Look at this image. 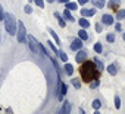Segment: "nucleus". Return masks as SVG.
<instances>
[{
  "label": "nucleus",
  "instance_id": "obj_1",
  "mask_svg": "<svg viewBox=\"0 0 125 114\" xmlns=\"http://www.w3.org/2000/svg\"><path fill=\"white\" fill-rule=\"evenodd\" d=\"M81 76H83V80L84 82H91L96 76H97V71L94 68V62H84L83 67H81Z\"/></svg>",
  "mask_w": 125,
  "mask_h": 114
},
{
  "label": "nucleus",
  "instance_id": "obj_14",
  "mask_svg": "<svg viewBox=\"0 0 125 114\" xmlns=\"http://www.w3.org/2000/svg\"><path fill=\"white\" fill-rule=\"evenodd\" d=\"M65 73H66L68 76H71V74L74 73V67H72L71 64H65Z\"/></svg>",
  "mask_w": 125,
  "mask_h": 114
},
{
  "label": "nucleus",
  "instance_id": "obj_29",
  "mask_svg": "<svg viewBox=\"0 0 125 114\" xmlns=\"http://www.w3.org/2000/svg\"><path fill=\"white\" fill-rule=\"evenodd\" d=\"M113 40H115V34H113V33H110V34H107V42H110V43H112Z\"/></svg>",
  "mask_w": 125,
  "mask_h": 114
},
{
  "label": "nucleus",
  "instance_id": "obj_8",
  "mask_svg": "<svg viewBox=\"0 0 125 114\" xmlns=\"http://www.w3.org/2000/svg\"><path fill=\"white\" fill-rule=\"evenodd\" d=\"M69 111H71V102H69V101H65V102H63V108L60 110V113H62V114H68Z\"/></svg>",
  "mask_w": 125,
  "mask_h": 114
},
{
  "label": "nucleus",
  "instance_id": "obj_37",
  "mask_svg": "<svg viewBox=\"0 0 125 114\" xmlns=\"http://www.w3.org/2000/svg\"><path fill=\"white\" fill-rule=\"evenodd\" d=\"M47 2H49V3H52V2H54V0H47Z\"/></svg>",
  "mask_w": 125,
  "mask_h": 114
},
{
  "label": "nucleus",
  "instance_id": "obj_2",
  "mask_svg": "<svg viewBox=\"0 0 125 114\" xmlns=\"http://www.w3.org/2000/svg\"><path fill=\"white\" fill-rule=\"evenodd\" d=\"M5 27H6V31L9 33V34H16V19H15V16H12V15H5Z\"/></svg>",
  "mask_w": 125,
  "mask_h": 114
},
{
  "label": "nucleus",
  "instance_id": "obj_18",
  "mask_svg": "<svg viewBox=\"0 0 125 114\" xmlns=\"http://www.w3.org/2000/svg\"><path fill=\"white\" fill-rule=\"evenodd\" d=\"M66 9H69V11H75V9H78V5L74 3V2H72V3L68 2V3H66Z\"/></svg>",
  "mask_w": 125,
  "mask_h": 114
},
{
  "label": "nucleus",
  "instance_id": "obj_7",
  "mask_svg": "<svg viewBox=\"0 0 125 114\" xmlns=\"http://www.w3.org/2000/svg\"><path fill=\"white\" fill-rule=\"evenodd\" d=\"M102 22L106 24V25H112V24H113V18H112V15H103V16H102Z\"/></svg>",
  "mask_w": 125,
  "mask_h": 114
},
{
  "label": "nucleus",
  "instance_id": "obj_34",
  "mask_svg": "<svg viewBox=\"0 0 125 114\" xmlns=\"http://www.w3.org/2000/svg\"><path fill=\"white\" fill-rule=\"evenodd\" d=\"M115 28H116V31H119V30H121V24H119V22L115 24Z\"/></svg>",
  "mask_w": 125,
  "mask_h": 114
},
{
  "label": "nucleus",
  "instance_id": "obj_16",
  "mask_svg": "<svg viewBox=\"0 0 125 114\" xmlns=\"http://www.w3.org/2000/svg\"><path fill=\"white\" fill-rule=\"evenodd\" d=\"M54 16H56V19H57V22H59L60 27H65V21L62 19V16L59 15V12H54Z\"/></svg>",
  "mask_w": 125,
  "mask_h": 114
},
{
  "label": "nucleus",
  "instance_id": "obj_13",
  "mask_svg": "<svg viewBox=\"0 0 125 114\" xmlns=\"http://www.w3.org/2000/svg\"><path fill=\"white\" fill-rule=\"evenodd\" d=\"M63 16H65V19H68V21H71V22L74 21V16L71 15V11H69V9H66V11L63 12Z\"/></svg>",
  "mask_w": 125,
  "mask_h": 114
},
{
  "label": "nucleus",
  "instance_id": "obj_25",
  "mask_svg": "<svg viewBox=\"0 0 125 114\" xmlns=\"http://www.w3.org/2000/svg\"><path fill=\"white\" fill-rule=\"evenodd\" d=\"M72 85H74V87H77V89H78V87L81 86V82H80L78 79H72Z\"/></svg>",
  "mask_w": 125,
  "mask_h": 114
},
{
  "label": "nucleus",
  "instance_id": "obj_21",
  "mask_svg": "<svg viewBox=\"0 0 125 114\" xmlns=\"http://www.w3.org/2000/svg\"><path fill=\"white\" fill-rule=\"evenodd\" d=\"M94 50H96L97 53H102V50H103V46H102V43H96V44H94Z\"/></svg>",
  "mask_w": 125,
  "mask_h": 114
},
{
  "label": "nucleus",
  "instance_id": "obj_5",
  "mask_svg": "<svg viewBox=\"0 0 125 114\" xmlns=\"http://www.w3.org/2000/svg\"><path fill=\"white\" fill-rule=\"evenodd\" d=\"M83 47V40L81 39H74L72 43H71V49L72 50H80Z\"/></svg>",
  "mask_w": 125,
  "mask_h": 114
},
{
  "label": "nucleus",
  "instance_id": "obj_38",
  "mask_svg": "<svg viewBox=\"0 0 125 114\" xmlns=\"http://www.w3.org/2000/svg\"><path fill=\"white\" fill-rule=\"evenodd\" d=\"M124 40H125V34H124Z\"/></svg>",
  "mask_w": 125,
  "mask_h": 114
},
{
  "label": "nucleus",
  "instance_id": "obj_31",
  "mask_svg": "<svg viewBox=\"0 0 125 114\" xmlns=\"http://www.w3.org/2000/svg\"><path fill=\"white\" fill-rule=\"evenodd\" d=\"M3 19H5V12H3L2 5H0V21H3Z\"/></svg>",
  "mask_w": 125,
  "mask_h": 114
},
{
  "label": "nucleus",
  "instance_id": "obj_36",
  "mask_svg": "<svg viewBox=\"0 0 125 114\" xmlns=\"http://www.w3.org/2000/svg\"><path fill=\"white\" fill-rule=\"evenodd\" d=\"M69 0H59V3H68Z\"/></svg>",
  "mask_w": 125,
  "mask_h": 114
},
{
  "label": "nucleus",
  "instance_id": "obj_28",
  "mask_svg": "<svg viewBox=\"0 0 125 114\" xmlns=\"http://www.w3.org/2000/svg\"><path fill=\"white\" fill-rule=\"evenodd\" d=\"M34 2H35V5L38 8H44V2H43V0H34Z\"/></svg>",
  "mask_w": 125,
  "mask_h": 114
},
{
  "label": "nucleus",
  "instance_id": "obj_4",
  "mask_svg": "<svg viewBox=\"0 0 125 114\" xmlns=\"http://www.w3.org/2000/svg\"><path fill=\"white\" fill-rule=\"evenodd\" d=\"M16 33H18V42H19V43H24V40H25V34H27V30H25L24 22H19V24H18V30H16Z\"/></svg>",
  "mask_w": 125,
  "mask_h": 114
},
{
  "label": "nucleus",
  "instance_id": "obj_30",
  "mask_svg": "<svg viewBox=\"0 0 125 114\" xmlns=\"http://www.w3.org/2000/svg\"><path fill=\"white\" fill-rule=\"evenodd\" d=\"M97 86H99V80H94V82L90 83V87H91V89H94V87H97Z\"/></svg>",
  "mask_w": 125,
  "mask_h": 114
},
{
  "label": "nucleus",
  "instance_id": "obj_6",
  "mask_svg": "<svg viewBox=\"0 0 125 114\" xmlns=\"http://www.w3.org/2000/svg\"><path fill=\"white\" fill-rule=\"evenodd\" d=\"M85 58H87V52H85V50H80V52L77 53V58H75V59H77V62L81 64V62L85 61Z\"/></svg>",
  "mask_w": 125,
  "mask_h": 114
},
{
  "label": "nucleus",
  "instance_id": "obj_26",
  "mask_svg": "<svg viewBox=\"0 0 125 114\" xmlns=\"http://www.w3.org/2000/svg\"><path fill=\"white\" fill-rule=\"evenodd\" d=\"M94 64L97 65V68H99V70H103V64H102L99 59H94Z\"/></svg>",
  "mask_w": 125,
  "mask_h": 114
},
{
  "label": "nucleus",
  "instance_id": "obj_20",
  "mask_svg": "<svg viewBox=\"0 0 125 114\" xmlns=\"http://www.w3.org/2000/svg\"><path fill=\"white\" fill-rule=\"evenodd\" d=\"M78 37H80L81 40H87V37H88V36H87V33H85L84 30H81V31L78 33Z\"/></svg>",
  "mask_w": 125,
  "mask_h": 114
},
{
  "label": "nucleus",
  "instance_id": "obj_23",
  "mask_svg": "<svg viewBox=\"0 0 125 114\" xmlns=\"http://www.w3.org/2000/svg\"><path fill=\"white\" fill-rule=\"evenodd\" d=\"M100 105H102V102H100L99 99H94V101H93V108H94V110H99Z\"/></svg>",
  "mask_w": 125,
  "mask_h": 114
},
{
  "label": "nucleus",
  "instance_id": "obj_15",
  "mask_svg": "<svg viewBox=\"0 0 125 114\" xmlns=\"http://www.w3.org/2000/svg\"><path fill=\"white\" fill-rule=\"evenodd\" d=\"M107 71H109V74L115 76V74H116V71H118V70H116V65H115V64H110V65L107 67Z\"/></svg>",
  "mask_w": 125,
  "mask_h": 114
},
{
  "label": "nucleus",
  "instance_id": "obj_3",
  "mask_svg": "<svg viewBox=\"0 0 125 114\" xmlns=\"http://www.w3.org/2000/svg\"><path fill=\"white\" fill-rule=\"evenodd\" d=\"M28 42H30V47H31V50H32L34 53H41V44H40L32 36L28 37Z\"/></svg>",
  "mask_w": 125,
  "mask_h": 114
},
{
  "label": "nucleus",
  "instance_id": "obj_17",
  "mask_svg": "<svg viewBox=\"0 0 125 114\" xmlns=\"http://www.w3.org/2000/svg\"><path fill=\"white\" fill-rule=\"evenodd\" d=\"M93 5H94L96 8H99V9H102V8L104 6V2H103V0H93Z\"/></svg>",
  "mask_w": 125,
  "mask_h": 114
},
{
  "label": "nucleus",
  "instance_id": "obj_24",
  "mask_svg": "<svg viewBox=\"0 0 125 114\" xmlns=\"http://www.w3.org/2000/svg\"><path fill=\"white\" fill-rule=\"evenodd\" d=\"M59 55H60V59L63 61V62H66V61H68V55H66L65 52H59Z\"/></svg>",
  "mask_w": 125,
  "mask_h": 114
},
{
  "label": "nucleus",
  "instance_id": "obj_9",
  "mask_svg": "<svg viewBox=\"0 0 125 114\" xmlns=\"http://www.w3.org/2000/svg\"><path fill=\"white\" fill-rule=\"evenodd\" d=\"M94 15V9H83L81 11V16H93Z\"/></svg>",
  "mask_w": 125,
  "mask_h": 114
},
{
  "label": "nucleus",
  "instance_id": "obj_19",
  "mask_svg": "<svg viewBox=\"0 0 125 114\" xmlns=\"http://www.w3.org/2000/svg\"><path fill=\"white\" fill-rule=\"evenodd\" d=\"M116 18H118V19H124V18H125V9L118 11V12H116Z\"/></svg>",
  "mask_w": 125,
  "mask_h": 114
},
{
  "label": "nucleus",
  "instance_id": "obj_11",
  "mask_svg": "<svg viewBox=\"0 0 125 114\" xmlns=\"http://www.w3.org/2000/svg\"><path fill=\"white\" fill-rule=\"evenodd\" d=\"M78 24H80V27H81V28H87V27H90V22H88L87 19H84L83 16H81V19L78 21Z\"/></svg>",
  "mask_w": 125,
  "mask_h": 114
},
{
  "label": "nucleus",
  "instance_id": "obj_32",
  "mask_svg": "<svg viewBox=\"0 0 125 114\" xmlns=\"http://www.w3.org/2000/svg\"><path fill=\"white\" fill-rule=\"evenodd\" d=\"M25 12H27V14H31V12H32V8H31L30 5H27V6H25Z\"/></svg>",
  "mask_w": 125,
  "mask_h": 114
},
{
  "label": "nucleus",
  "instance_id": "obj_33",
  "mask_svg": "<svg viewBox=\"0 0 125 114\" xmlns=\"http://www.w3.org/2000/svg\"><path fill=\"white\" fill-rule=\"evenodd\" d=\"M96 30H97V33H100V31H102V25L97 24V25H96Z\"/></svg>",
  "mask_w": 125,
  "mask_h": 114
},
{
  "label": "nucleus",
  "instance_id": "obj_10",
  "mask_svg": "<svg viewBox=\"0 0 125 114\" xmlns=\"http://www.w3.org/2000/svg\"><path fill=\"white\" fill-rule=\"evenodd\" d=\"M119 3H121V0H110V2L107 3V6H109V8H112V9H118Z\"/></svg>",
  "mask_w": 125,
  "mask_h": 114
},
{
  "label": "nucleus",
  "instance_id": "obj_27",
  "mask_svg": "<svg viewBox=\"0 0 125 114\" xmlns=\"http://www.w3.org/2000/svg\"><path fill=\"white\" fill-rule=\"evenodd\" d=\"M115 107L116 108H121V99H119V96L115 98Z\"/></svg>",
  "mask_w": 125,
  "mask_h": 114
},
{
  "label": "nucleus",
  "instance_id": "obj_22",
  "mask_svg": "<svg viewBox=\"0 0 125 114\" xmlns=\"http://www.w3.org/2000/svg\"><path fill=\"white\" fill-rule=\"evenodd\" d=\"M47 44H49V47H50V49H52V50L54 52V55H59V50H57V49L54 47V44H53L52 42H47Z\"/></svg>",
  "mask_w": 125,
  "mask_h": 114
},
{
  "label": "nucleus",
  "instance_id": "obj_12",
  "mask_svg": "<svg viewBox=\"0 0 125 114\" xmlns=\"http://www.w3.org/2000/svg\"><path fill=\"white\" fill-rule=\"evenodd\" d=\"M47 31H49V33L52 34V37H53V39L56 40V43H57V44H60V39H59V36H57V34H56V33L53 31V28H49Z\"/></svg>",
  "mask_w": 125,
  "mask_h": 114
},
{
  "label": "nucleus",
  "instance_id": "obj_35",
  "mask_svg": "<svg viewBox=\"0 0 125 114\" xmlns=\"http://www.w3.org/2000/svg\"><path fill=\"white\" fill-rule=\"evenodd\" d=\"M88 2V0H78V3H81V5H85Z\"/></svg>",
  "mask_w": 125,
  "mask_h": 114
}]
</instances>
